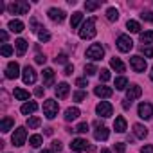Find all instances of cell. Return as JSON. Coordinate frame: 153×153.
<instances>
[{
    "instance_id": "1",
    "label": "cell",
    "mask_w": 153,
    "mask_h": 153,
    "mask_svg": "<svg viewBox=\"0 0 153 153\" xmlns=\"http://www.w3.org/2000/svg\"><path fill=\"white\" fill-rule=\"evenodd\" d=\"M96 18H88L87 22H83L81 29H79V38L81 40H92L96 36Z\"/></svg>"
},
{
    "instance_id": "2",
    "label": "cell",
    "mask_w": 153,
    "mask_h": 153,
    "mask_svg": "<svg viewBox=\"0 0 153 153\" xmlns=\"http://www.w3.org/2000/svg\"><path fill=\"white\" fill-rule=\"evenodd\" d=\"M103 56H105V49L99 43H92L87 49V58H90L92 61H99V59H103Z\"/></svg>"
},
{
    "instance_id": "3",
    "label": "cell",
    "mask_w": 153,
    "mask_h": 153,
    "mask_svg": "<svg viewBox=\"0 0 153 153\" xmlns=\"http://www.w3.org/2000/svg\"><path fill=\"white\" fill-rule=\"evenodd\" d=\"M58 103L54 101V99H45V103H43V115L47 117V119H54L56 115H58Z\"/></svg>"
},
{
    "instance_id": "4",
    "label": "cell",
    "mask_w": 153,
    "mask_h": 153,
    "mask_svg": "<svg viewBox=\"0 0 153 153\" xmlns=\"http://www.w3.org/2000/svg\"><path fill=\"white\" fill-rule=\"evenodd\" d=\"M29 7H31L29 2H24V0H18V2H13L7 6L9 13H13V15H25V13H29Z\"/></svg>"
},
{
    "instance_id": "5",
    "label": "cell",
    "mask_w": 153,
    "mask_h": 153,
    "mask_svg": "<svg viewBox=\"0 0 153 153\" xmlns=\"http://www.w3.org/2000/svg\"><path fill=\"white\" fill-rule=\"evenodd\" d=\"M117 49H119L121 52H130V51L133 49V42H131V38L126 36V34H121V36L117 38Z\"/></svg>"
},
{
    "instance_id": "6",
    "label": "cell",
    "mask_w": 153,
    "mask_h": 153,
    "mask_svg": "<svg viewBox=\"0 0 153 153\" xmlns=\"http://www.w3.org/2000/svg\"><path fill=\"white\" fill-rule=\"evenodd\" d=\"M25 139H27V131H25V128H16L15 130V133H13V137H11V140H13V144L15 146H24L25 144Z\"/></svg>"
},
{
    "instance_id": "7",
    "label": "cell",
    "mask_w": 153,
    "mask_h": 153,
    "mask_svg": "<svg viewBox=\"0 0 153 153\" xmlns=\"http://www.w3.org/2000/svg\"><path fill=\"white\" fill-rule=\"evenodd\" d=\"M22 79H24L25 85H33V83H36V72H34L33 67L27 65V67L22 70Z\"/></svg>"
},
{
    "instance_id": "8",
    "label": "cell",
    "mask_w": 153,
    "mask_h": 153,
    "mask_svg": "<svg viewBox=\"0 0 153 153\" xmlns=\"http://www.w3.org/2000/svg\"><path fill=\"white\" fill-rule=\"evenodd\" d=\"M130 65H131V68L135 70V72H144L146 70V59L144 58H140V56H131L130 58Z\"/></svg>"
},
{
    "instance_id": "9",
    "label": "cell",
    "mask_w": 153,
    "mask_h": 153,
    "mask_svg": "<svg viewBox=\"0 0 153 153\" xmlns=\"http://www.w3.org/2000/svg\"><path fill=\"white\" fill-rule=\"evenodd\" d=\"M151 115H153V105L151 103H140L139 105V117L148 121V119H151Z\"/></svg>"
},
{
    "instance_id": "10",
    "label": "cell",
    "mask_w": 153,
    "mask_h": 153,
    "mask_svg": "<svg viewBox=\"0 0 153 153\" xmlns=\"http://www.w3.org/2000/svg\"><path fill=\"white\" fill-rule=\"evenodd\" d=\"M20 76V67L16 61H9L7 63V68H6V78L7 79H16Z\"/></svg>"
},
{
    "instance_id": "11",
    "label": "cell",
    "mask_w": 153,
    "mask_h": 153,
    "mask_svg": "<svg viewBox=\"0 0 153 153\" xmlns=\"http://www.w3.org/2000/svg\"><path fill=\"white\" fill-rule=\"evenodd\" d=\"M96 112H97V115H101V117H110L112 112H114V108H112V105H110L108 101H101V103L96 106Z\"/></svg>"
},
{
    "instance_id": "12",
    "label": "cell",
    "mask_w": 153,
    "mask_h": 153,
    "mask_svg": "<svg viewBox=\"0 0 153 153\" xmlns=\"http://www.w3.org/2000/svg\"><path fill=\"white\" fill-rule=\"evenodd\" d=\"M142 96V88L139 87V85H131V87H128V90H126V99L131 103L133 99H137V97H140Z\"/></svg>"
},
{
    "instance_id": "13",
    "label": "cell",
    "mask_w": 153,
    "mask_h": 153,
    "mask_svg": "<svg viewBox=\"0 0 153 153\" xmlns=\"http://www.w3.org/2000/svg\"><path fill=\"white\" fill-rule=\"evenodd\" d=\"M87 148H88V142L85 139H74L70 142V149L72 151H87Z\"/></svg>"
},
{
    "instance_id": "14",
    "label": "cell",
    "mask_w": 153,
    "mask_h": 153,
    "mask_svg": "<svg viewBox=\"0 0 153 153\" xmlns=\"http://www.w3.org/2000/svg\"><path fill=\"white\" fill-rule=\"evenodd\" d=\"M49 18L52 20V22H58V24H61L63 20H65V11H61V9H56V7H52V9H49Z\"/></svg>"
},
{
    "instance_id": "15",
    "label": "cell",
    "mask_w": 153,
    "mask_h": 153,
    "mask_svg": "<svg viewBox=\"0 0 153 153\" xmlns=\"http://www.w3.org/2000/svg\"><path fill=\"white\" fill-rule=\"evenodd\" d=\"M54 92H56V96H58L59 99H65V97L68 96V92H70V85H68V83H59V85L54 88Z\"/></svg>"
},
{
    "instance_id": "16",
    "label": "cell",
    "mask_w": 153,
    "mask_h": 153,
    "mask_svg": "<svg viewBox=\"0 0 153 153\" xmlns=\"http://www.w3.org/2000/svg\"><path fill=\"white\" fill-rule=\"evenodd\" d=\"M79 108H76V106H70V108H67L65 110V121L67 123H70V121H74V119H78L79 117Z\"/></svg>"
},
{
    "instance_id": "17",
    "label": "cell",
    "mask_w": 153,
    "mask_h": 153,
    "mask_svg": "<svg viewBox=\"0 0 153 153\" xmlns=\"http://www.w3.org/2000/svg\"><path fill=\"white\" fill-rule=\"evenodd\" d=\"M112 92H114V90H112L110 87H105V85H99V87L94 88V94H96L97 97H110Z\"/></svg>"
},
{
    "instance_id": "18",
    "label": "cell",
    "mask_w": 153,
    "mask_h": 153,
    "mask_svg": "<svg viewBox=\"0 0 153 153\" xmlns=\"http://www.w3.org/2000/svg\"><path fill=\"white\" fill-rule=\"evenodd\" d=\"M108 135H110V131H108V128H106V126H97V128H96V131H94L96 140H106V139H108Z\"/></svg>"
},
{
    "instance_id": "19",
    "label": "cell",
    "mask_w": 153,
    "mask_h": 153,
    "mask_svg": "<svg viewBox=\"0 0 153 153\" xmlns=\"http://www.w3.org/2000/svg\"><path fill=\"white\" fill-rule=\"evenodd\" d=\"M36 110H38V105H36L34 101H27V103H24L22 108H20V112H22L24 115H29V114H33V112H36Z\"/></svg>"
},
{
    "instance_id": "20",
    "label": "cell",
    "mask_w": 153,
    "mask_h": 153,
    "mask_svg": "<svg viewBox=\"0 0 153 153\" xmlns=\"http://www.w3.org/2000/svg\"><path fill=\"white\" fill-rule=\"evenodd\" d=\"M54 83V70L52 68H45L43 70V85L45 87H52Z\"/></svg>"
},
{
    "instance_id": "21",
    "label": "cell",
    "mask_w": 153,
    "mask_h": 153,
    "mask_svg": "<svg viewBox=\"0 0 153 153\" xmlns=\"http://www.w3.org/2000/svg\"><path fill=\"white\" fill-rule=\"evenodd\" d=\"M114 128H115V131H119V133H124V131H126V119H124L123 115H119V117H115V123H114Z\"/></svg>"
},
{
    "instance_id": "22",
    "label": "cell",
    "mask_w": 153,
    "mask_h": 153,
    "mask_svg": "<svg viewBox=\"0 0 153 153\" xmlns=\"http://www.w3.org/2000/svg\"><path fill=\"white\" fill-rule=\"evenodd\" d=\"M7 27L11 29V33H22V31L25 29V25H24V22H20V20H11Z\"/></svg>"
},
{
    "instance_id": "23",
    "label": "cell",
    "mask_w": 153,
    "mask_h": 153,
    "mask_svg": "<svg viewBox=\"0 0 153 153\" xmlns=\"http://www.w3.org/2000/svg\"><path fill=\"white\" fill-rule=\"evenodd\" d=\"M15 47H16L18 56H24V54H25V51H27V42H25L24 38H18V40L15 42Z\"/></svg>"
},
{
    "instance_id": "24",
    "label": "cell",
    "mask_w": 153,
    "mask_h": 153,
    "mask_svg": "<svg viewBox=\"0 0 153 153\" xmlns=\"http://www.w3.org/2000/svg\"><path fill=\"white\" fill-rule=\"evenodd\" d=\"M110 67H112L115 72H124V70H126L124 63H123L119 58H112V59H110Z\"/></svg>"
},
{
    "instance_id": "25",
    "label": "cell",
    "mask_w": 153,
    "mask_h": 153,
    "mask_svg": "<svg viewBox=\"0 0 153 153\" xmlns=\"http://www.w3.org/2000/svg\"><path fill=\"white\" fill-rule=\"evenodd\" d=\"M13 126H15V123H13V119H11V117H4V119H2V123H0V130H2L4 133H6V131H9Z\"/></svg>"
},
{
    "instance_id": "26",
    "label": "cell",
    "mask_w": 153,
    "mask_h": 153,
    "mask_svg": "<svg viewBox=\"0 0 153 153\" xmlns=\"http://www.w3.org/2000/svg\"><path fill=\"white\" fill-rule=\"evenodd\" d=\"M81 20H83V13L76 11V13L72 15V18H70V27H72V29H76V27L81 24Z\"/></svg>"
},
{
    "instance_id": "27",
    "label": "cell",
    "mask_w": 153,
    "mask_h": 153,
    "mask_svg": "<svg viewBox=\"0 0 153 153\" xmlns=\"http://www.w3.org/2000/svg\"><path fill=\"white\" fill-rule=\"evenodd\" d=\"M133 131H135V135H137L139 139H144V137L148 135V128L142 126V124H133Z\"/></svg>"
},
{
    "instance_id": "28",
    "label": "cell",
    "mask_w": 153,
    "mask_h": 153,
    "mask_svg": "<svg viewBox=\"0 0 153 153\" xmlns=\"http://www.w3.org/2000/svg\"><path fill=\"white\" fill-rule=\"evenodd\" d=\"M15 97L18 99V101H27L29 99V92L27 90H24V88H15Z\"/></svg>"
},
{
    "instance_id": "29",
    "label": "cell",
    "mask_w": 153,
    "mask_h": 153,
    "mask_svg": "<svg viewBox=\"0 0 153 153\" xmlns=\"http://www.w3.org/2000/svg\"><path fill=\"white\" fill-rule=\"evenodd\" d=\"M128 87V79L124 78V76H119V78H115V88L117 90H124Z\"/></svg>"
},
{
    "instance_id": "30",
    "label": "cell",
    "mask_w": 153,
    "mask_h": 153,
    "mask_svg": "<svg viewBox=\"0 0 153 153\" xmlns=\"http://www.w3.org/2000/svg\"><path fill=\"white\" fill-rule=\"evenodd\" d=\"M106 18H108L110 22H117V18H119V11H117L115 7H108V9H106Z\"/></svg>"
},
{
    "instance_id": "31",
    "label": "cell",
    "mask_w": 153,
    "mask_h": 153,
    "mask_svg": "<svg viewBox=\"0 0 153 153\" xmlns=\"http://www.w3.org/2000/svg\"><path fill=\"white\" fill-rule=\"evenodd\" d=\"M126 29H128L130 33H140V25H139V22H135V20H128Z\"/></svg>"
},
{
    "instance_id": "32",
    "label": "cell",
    "mask_w": 153,
    "mask_h": 153,
    "mask_svg": "<svg viewBox=\"0 0 153 153\" xmlns=\"http://www.w3.org/2000/svg\"><path fill=\"white\" fill-rule=\"evenodd\" d=\"M42 142H43V137H42V135H31V139H29V144H31L33 148H40Z\"/></svg>"
},
{
    "instance_id": "33",
    "label": "cell",
    "mask_w": 153,
    "mask_h": 153,
    "mask_svg": "<svg viewBox=\"0 0 153 153\" xmlns=\"http://www.w3.org/2000/svg\"><path fill=\"white\" fill-rule=\"evenodd\" d=\"M40 123H42V121H40V117H36V115L27 119V126H29V130H34V128H38V126H40Z\"/></svg>"
},
{
    "instance_id": "34",
    "label": "cell",
    "mask_w": 153,
    "mask_h": 153,
    "mask_svg": "<svg viewBox=\"0 0 153 153\" xmlns=\"http://www.w3.org/2000/svg\"><path fill=\"white\" fill-rule=\"evenodd\" d=\"M140 42H142V43H151V42H153V31L140 33Z\"/></svg>"
},
{
    "instance_id": "35",
    "label": "cell",
    "mask_w": 153,
    "mask_h": 153,
    "mask_svg": "<svg viewBox=\"0 0 153 153\" xmlns=\"http://www.w3.org/2000/svg\"><path fill=\"white\" fill-rule=\"evenodd\" d=\"M0 54L6 56V58H9V56L13 54V47H11V45H7V43H4V45H2V49H0Z\"/></svg>"
},
{
    "instance_id": "36",
    "label": "cell",
    "mask_w": 153,
    "mask_h": 153,
    "mask_svg": "<svg viewBox=\"0 0 153 153\" xmlns=\"http://www.w3.org/2000/svg\"><path fill=\"white\" fill-rule=\"evenodd\" d=\"M99 78H101V81H103V83H106V81H110L112 74H110V70H108V68H103V70L99 72Z\"/></svg>"
},
{
    "instance_id": "37",
    "label": "cell",
    "mask_w": 153,
    "mask_h": 153,
    "mask_svg": "<svg viewBox=\"0 0 153 153\" xmlns=\"http://www.w3.org/2000/svg\"><path fill=\"white\" fill-rule=\"evenodd\" d=\"M38 38H40V42H49V40H51V34H49L43 27H40V31H38Z\"/></svg>"
},
{
    "instance_id": "38",
    "label": "cell",
    "mask_w": 153,
    "mask_h": 153,
    "mask_svg": "<svg viewBox=\"0 0 153 153\" xmlns=\"http://www.w3.org/2000/svg\"><path fill=\"white\" fill-rule=\"evenodd\" d=\"M97 7H101V2L97 0V2H85V9L87 11H96Z\"/></svg>"
},
{
    "instance_id": "39",
    "label": "cell",
    "mask_w": 153,
    "mask_h": 153,
    "mask_svg": "<svg viewBox=\"0 0 153 153\" xmlns=\"http://www.w3.org/2000/svg\"><path fill=\"white\" fill-rule=\"evenodd\" d=\"M74 131H78V133H87V131H88V123H79L78 126L74 128Z\"/></svg>"
},
{
    "instance_id": "40",
    "label": "cell",
    "mask_w": 153,
    "mask_h": 153,
    "mask_svg": "<svg viewBox=\"0 0 153 153\" xmlns=\"http://www.w3.org/2000/svg\"><path fill=\"white\" fill-rule=\"evenodd\" d=\"M96 72H99L96 65H92V63H88V65H85V74H88V76H94Z\"/></svg>"
},
{
    "instance_id": "41",
    "label": "cell",
    "mask_w": 153,
    "mask_h": 153,
    "mask_svg": "<svg viewBox=\"0 0 153 153\" xmlns=\"http://www.w3.org/2000/svg\"><path fill=\"white\" fill-rule=\"evenodd\" d=\"M140 52H142L146 58H151V56H153V47H149V45L144 47V45H142V47H140Z\"/></svg>"
},
{
    "instance_id": "42",
    "label": "cell",
    "mask_w": 153,
    "mask_h": 153,
    "mask_svg": "<svg viewBox=\"0 0 153 153\" xmlns=\"http://www.w3.org/2000/svg\"><path fill=\"white\" fill-rule=\"evenodd\" d=\"M85 97H87V92H83V90H79V92L74 94V101H78V103H81Z\"/></svg>"
},
{
    "instance_id": "43",
    "label": "cell",
    "mask_w": 153,
    "mask_h": 153,
    "mask_svg": "<svg viewBox=\"0 0 153 153\" xmlns=\"http://www.w3.org/2000/svg\"><path fill=\"white\" fill-rule=\"evenodd\" d=\"M146 22H153V11H142V15H140Z\"/></svg>"
},
{
    "instance_id": "44",
    "label": "cell",
    "mask_w": 153,
    "mask_h": 153,
    "mask_svg": "<svg viewBox=\"0 0 153 153\" xmlns=\"http://www.w3.org/2000/svg\"><path fill=\"white\" fill-rule=\"evenodd\" d=\"M114 149H115L117 153H124V151H126V146H124L123 142H115V146H114Z\"/></svg>"
},
{
    "instance_id": "45",
    "label": "cell",
    "mask_w": 153,
    "mask_h": 153,
    "mask_svg": "<svg viewBox=\"0 0 153 153\" xmlns=\"http://www.w3.org/2000/svg\"><path fill=\"white\" fill-rule=\"evenodd\" d=\"M34 61H36V63H40V65H43V63L47 61V58H45L43 54H36V58H34Z\"/></svg>"
},
{
    "instance_id": "46",
    "label": "cell",
    "mask_w": 153,
    "mask_h": 153,
    "mask_svg": "<svg viewBox=\"0 0 153 153\" xmlns=\"http://www.w3.org/2000/svg\"><path fill=\"white\" fill-rule=\"evenodd\" d=\"M140 153H153V146H151V144H146V146L140 149Z\"/></svg>"
},
{
    "instance_id": "47",
    "label": "cell",
    "mask_w": 153,
    "mask_h": 153,
    "mask_svg": "<svg viewBox=\"0 0 153 153\" xmlns=\"http://www.w3.org/2000/svg\"><path fill=\"white\" fill-rule=\"evenodd\" d=\"M76 85L83 88V87H87V79H85V78H79V79H76Z\"/></svg>"
},
{
    "instance_id": "48",
    "label": "cell",
    "mask_w": 153,
    "mask_h": 153,
    "mask_svg": "<svg viewBox=\"0 0 153 153\" xmlns=\"http://www.w3.org/2000/svg\"><path fill=\"white\" fill-rule=\"evenodd\" d=\"M56 63H67V54H59L56 58Z\"/></svg>"
},
{
    "instance_id": "49",
    "label": "cell",
    "mask_w": 153,
    "mask_h": 153,
    "mask_svg": "<svg viewBox=\"0 0 153 153\" xmlns=\"http://www.w3.org/2000/svg\"><path fill=\"white\" fill-rule=\"evenodd\" d=\"M72 72H74V65H67V67H65V72H63V74H65V76H70Z\"/></svg>"
},
{
    "instance_id": "50",
    "label": "cell",
    "mask_w": 153,
    "mask_h": 153,
    "mask_svg": "<svg viewBox=\"0 0 153 153\" xmlns=\"http://www.w3.org/2000/svg\"><path fill=\"white\" fill-rule=\"evenodd\" d=\"M52 149H54V151H61V142H59V140H54V142H52Z\"/></svg>"
},
{
    "instance_id": "51",
    "label": "cell",
    "mask_w": 153,
    "mask_h": 153,
    "mask_svg": "<svg viewBox=\"0 0 153 153\" xmlns=\"http://www.w3.org/2000/svg\"><path fill=\"white\" fill-rule=\"evenodd\" d=\"M34 94H36L38 97H42V96H43V88H42V87H38V88L34 90Z\"/></svg>"
},
{
    "instance_id": "52",
    "label": "cell",
    "mask_w": 153,
    "mask_h": 153,
    "mask_svg": "<svg viewBox=\"0 0 153 153\" xmlns=\"http://www.w3.org/2000/svg\"><path fill=\"white\" fill-rule=\"evenodd\" d=\"M0 38L6 42V40H7V33H6V31H2V33H0Z\"/></svg>"
},
{
    "instance_id": "53",
    "label": "cell",
    "mask_w": 153,
    "mask_h": 153,
    "mask_svg": "<svg viewBox=\"0 0 153 153\" xmlns=\"http://www.w3.org/2000/svg\"><path fill=\"white\" fill-rule=\"evenodd\" d=\"M130 105H131V103H128V99H126V101L123 103V106H124V108H130Z\"/></svg>"
},
{
    "instance_id": "54",
    "label": "cell",
    "mask_w": 153,
    "mask_h": 153,
    "mask_svg": "<svg viewBox=\"0 0 153 153\" xmlns=\"http://www.w3.org/2000/svg\"><path fill=\"white\" fill-rule=\"evenodd\" d=\"M40 153H54V151H52V149H42Z\"/></svg>"
},
{
    "instance_id": "55",
    "label": "cell",
    "mask_w": 153,
    "mask_h": 153,
    "mask_svg": "<svg viewBox=\"0 0 153 153\" xmlns=\"http://www.w3.org/2000/svg\"><path fill=\"white\" fill-rule=\"evenodd\" d=\"M149 78H151V81H153V67H151V74H149Z\"/></svg>"
},
{
    "instance_id": "56",
    "label": "cell",
    "mask_w": 153,
    "mask_h": 153,
    "mask_svg": "<svg viewBox=\"0 0 153 153\" xmlns=\"http://www.w3.org/2000/svg\"><path fill=\"white\" fill-rule=\"evenodd\" d=\"M101 153H110V149H103V151H101Z\"/></svg>"
}]
</instances>
